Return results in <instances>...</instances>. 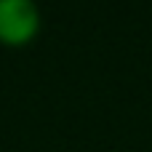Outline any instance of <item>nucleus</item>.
I'll list each match as a JSON object with an SVG mask.
<instances>
[{
	"label": "nucleus",
	"mask_w": 152,
	"mask_h": 152,
	"mask_svg": "<svg viewBox=\"0 0 152 152\" xmlns=\"http://www.w3.org/2000/svg\"><path fill=\"white\" fill-rule=\"evenodd\" d=\"M43 29V13L32 0H0V45L24 48Z\"/></svg>",
	"instance_id": "f257e3e1"
}]
</instances>
